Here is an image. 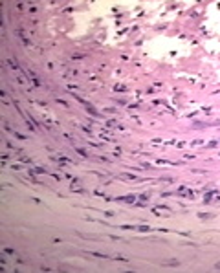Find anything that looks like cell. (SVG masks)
<instances>
[{"label":"cell","mask_w":220,"mask_h":273,"mask_svg":"<svg viewBox=\"0 0 220 273\" xmlns=\"http://www.w3.org/2000/svg\"><path fill=\"white\" fill-rule=\"evenodd\" d=\"M161 266H180V260H163Z\"/></svg>","instance_id":"1"},{"label":"cell","mask_w":220,"mask_h":273,"mask_svg":"<svg viewBox=\"0 0 220 273\" xmlns=\"http://www.w3.org/2000/svg\"><path fill=\"white\" fill-rule=\"evenodd\" d=\"M84 106H86V112H90V114H92V115H99V114H97V112H96V110H94V106H92V105H88V103H86V105H84Z\"/></svg>","instance_id":"2"},{"label":"cell","mask_w":220,"mask_h":273,"mask_svg":"<svg viewBox=\"0 0 220 273\" xmlns=\"http://www.w3.org/2000/svg\"><path fill=\"white\" fill-rule=\"evenodd\" d=\"M119 200H123V202H134V200H136V196L129 194V196H123V198H119Z\"/></svg>","instance_id":"3"},{"label":"cell","mask_w":220,"mask_h":273,"mask_svg":"<svg viewBox=\"0 0 220 273\" xmlns=\"http://www.w3.org/2000/svg\"><path fill=\"white\" fill-rule=\"evenodd\" d=\"M121 178H127V180H136L134 174H121Z\"/></svg>","instance_id":"4"},{"label":"cell","mask_w":220,"mask_h":273,"mask_svg":"<svg viewBox=\"0 0 220 273\" xmlns=\"http://www.w3.org/2000/svg\"><path fill=\"white\" fill-rule=\"evenodd\" d=\"M88 255H94V257H97V259H106V255H103V253H88Z\"/></svg>","instance_id":"5"},{"label":"cell","mask_w":220,"mask_h":273,"mask_svg":"<svg viewBox=\"0 0 220 273\" xmlns=\"http://www.w3.org/2000/svg\"><path fill=\"white\" fill-rule=\"evenodd\" d=\"M77 152H79L81 156H84V158H86V156H88V152H86V150H83V149H77Z\"/></svg>","instance_id":"6"},{"label":"cell","mask_w":220,"mask_h":273,"mask_svg":"<svg viewBox=\"0 0 220 273\" xmlns=\"http://www.w3.org/2000/svg\"><path fill=\"white\" fill-rule=\"evenodd\" d=\"M198 216H200V218H213V214H209V213H207V214H204V213H200Z\"/></svg>","instance_id":"7"},{"label":"cell","mask_w":220,"mask_h":273,"mask_svg":"<svg viewBox=\"0 0 220 273\" xmlns=\"http://www.w3.org/2000/svg\"><path fill=\"white\" fill-rule=\"evenodd\" d=\"M138 229H139V231H149V229H151V227H149V225H139Z\"/></svg>","instance_id":"8"},{"label":"cell","mask_w":220,"mask_h":273,"mask_svg":"<svg viewBox=\"0 0 220 273\" xmlns=\"http://www.w3.org/2000/svg\"><path fill=\"white\" fill-rule=\"evenodd\" d=\"M125 90H127L125 86H116V92H125Z\"/></svg>","instance_id":"9"},{"label":"cell","mask_w":220,"mask_h":273,"mask_svg":"<svg viewBox=\"0 0 220 273\" xmlns=\"http://www.w3.org/2000/svg\"><path fill=\"white\" fill-rule=\"evenodd\" d=\"M15 138H19V139H26V138L22 136V134H19V132H15Z\"/></svg>","instance_id":"10"},{"label":"cell","mask_w":220,"mask_h":273,"mask_svg":"<svg viewBox=\"0 0 220 273\" xmlns=\"http://www.w3.org/2000/svg\"><path fill=\"white\" fill-rule=\"evenodd\" d=\"M215 268H216V269H220V262H216V264H215Z\"/></svg>","instance_id":"11"}]
</instances>
